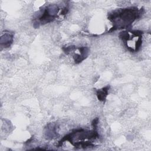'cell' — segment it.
<instances>
[{
    "label": "cell",
    "instance_id": "9",
    "mask_svg": "<svg viewBox=\"0 0 151 151\" xmlns=\"http://www.w3.org/2000/svg\"><path fill=\"white\" fill-rule=\"evenodd\" d=\"M98 123H99V119L97 117H96L93 120L92 123H91V126L94 129H96V130L97 129Z\"/></svg>",
    "mask_w": 151,
    "mask_h": 151
},
{
    "label": "cell",
    "instance_id": "1",
    "mask_svg": "<svg viewBox=\"0 0 151 151\" xmlns=\"http://www.w3.org/2000/svg\"><path fill=\"white\" fill-rule=\"evenodd\" d=\"M143 13V9H139L136 7L118 9L112 11L108 15L109 19L113 23V27L110 31L129 28Z\"/></svg>",
    "mask_w": 151,
    "mask_h": 151
},
{
    "label": "cell",
    "instance_id": "5",
    "mask_svg": "<svg viewBox=\"0 0 151 151\" xmlns=\"http://www.w3.org/2000/svg\"><path fill=\"white\" fill-rule=\"evenodd\" d=\"M78 49L80 54L76 53L73 56L76 64H79L84 61L88 57L89 53V48L87 47H79Z\"/></svg>",
    "mask_w": 151,
    "mask_h": 151
},
{
    "label": "cell",
    "instance_id": "3",
    "mask_svg": "<svg viewBox=\"0 0 151 151\" xmlns=\"http://www.w3.org/2000/svg\"><path fill=\"white\" fill-rule=\"evenodd\" d=\"M59 8L57 5H50L43 9H40L35 14L34 18L33 26L35 28H39L40 25H44L53 21L57 16Z\"/></svg>",
    "mask_w": 151,
    "mask_h": 151
},
{
    "label": "cell",
    "instance_id": "7",
    "mask_svg": "<svg viewBox=\"0 0 151 151\" xmlns=\"http://www.w3.org/2000/svg\"><path fill=\"white\" fill-rule=\"evenodd\" d=\"M110 89V86H107L100 89H98L96 91V96L99 101L104 103L106 97L109 94V90Z\"/></svg>",
    "mask_w": 151,
    "mask_h": 151
},
{
    "label": "cell",
    "instance_id": "8",
    "mask_svg": "<svg viewBox=\"0 0 151 151\" xmlns=\"http://www.w3.org/2000/svg\"><path fill=\"white\" fill-rule=\"evenodd\" d=\"M62 49L66 54H68L74 50H76V47L74 45H70L65 47H63Z\"/></svg>",
    "mask_w": 151,
    "mask_h": 151
},
{
    "label": "cell",
    "instance_id": "6",
    "mask_svg": "<svg viewBox=\"0 0 151 151\" xmlns=\"http://www.w3.org/2000/svg\"><path fill=\"white\" fill-rule=\"evenodd\" d=\"M14 40L13 34L9 32H5L1 35V46L2 48H8L11 46Z\"/></svg>",
    "mask_w": 151,
    "mask_h": 151
},
{
    "label": "cell",
    "instance_id": "4",
    "mask_svg": "<svg viewBox=\"0 0 151 151\" xmlns=\"http://www.w3.org/2000/svg\"><path fill=\"white\" fill-rule=\"evenodd\" d=\"M58 126L56 123H50L45 127V134L48 139H52L58 136Z\"/></svg>",
    "mask_w": 151,
    "mask_h": 151
},
{
    "label": "cell",
    "instance_id": "2",
    "mask_svg": "<svg viewBox=\"0 0 151 151\" xmlns=\"http://www.w3.org/2000/svg\"><path fill=\"white\" fill-rule=\"evenodd\" d=\"M99 137V134L97 132V130L93 129L92 130H87L84 129H78L73 130L71 133L63 137L62 139L59 141L57 146L58 147L61 146L63 142L66 140L69 141V142L72 145L73 143V142L75 140L77 142L84 141L86 139H96Z\"/></svg>",
    "mask_w": 151,
    "mask_h": 151
}]
</instances>
